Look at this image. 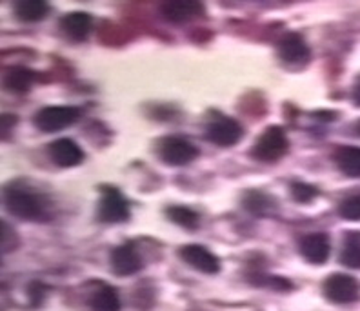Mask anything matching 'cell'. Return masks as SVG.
<instances>
[{"label": "cell", "instance_id": "22", "mask_svg": "<svg viewBox=\"0 0 360 311\" xmlns=\"http://www.w3.org/2000/svg\"><path fill=\"white\" fill-rule=\"evenodd\" d=\"M338 215L346 220H353V222L360 220V193L359 195H352V197H347L346 201L340 202Z\"/></svg>", "mask_w": 360, "mask_h": 311}, {"label": "cell", "instance_id": "7", "mask_svg": "<svg viewBox=\"0 0 360 311\" xmlns=\"http://www.w3.org/2000/svg\"><path fill=\"white\" fill-rule=\"evenodd\" d=\"M179 257L189 267H193V269H197L200 273H206V275H215V273L220 272V260L217 259V255H213L207 250L206 246H182L179 250Z\"/></svg>", "mask_w": 360, "mask_h": 311}, {"label": "cell", "instance_id": "25", "mask_svg": "<svg viewBox=\"0 0 360 311\" xmlns=\"http://www.w3.org/2000/svg\"><path fill=\"white\" fill-rule=\"evenodd\" d=\"M46 295V288L40 282H33V284L30 286V300L33 306H39L40 303H42V297Z\"/></svg>", "mask_w": 360, "mask_h": 311}, {"label": "cell", "instance_id": "27", "mask_svg": "<svg viewBox=\"0 0 360 311\" xmlns=\"http://www.w3.org/2000/svg\"><path fill=\"white\" fill-rule=\"evenodd\" d=\"M355 132H356V133H359V135H360V120H359V122H356V124H355Z\"/></svg>", "mask_w": 360, "mask_h": 311}, {"label": "cell", "instance_id": "6", "mask_svg": "<svg viewBox=\"0 0 360 311\" xmlns=\"http://www.w3.org/2000/svg\"><path fill=\"white\" fill-rule=\"evenodd\" d=\"M158 155H160V160L167 166H188L189 163H193L197 158L198 149L186 139L169 137V139H164L160 142Z\"/></svg>", "mask_w": 360, "mask_h": 311}, {"label": "cell", "instance_id": "19", "mask_svg": "<svg viewBox=\"0 0 360 311\" xmlns=\"http://www.w3.org/2000/svg\"><path fill=\"white\" fill-rule=\"evenodd\" d=\"M340 262L352 269H360V233H347L344 239L342 251H340Z\"/></svg>", "mask_w": 360, "mask_h": 311}, {"label": "cell", "instance_id": "15", "mask_svg": "<svg viewBox=\"0 0 360 311\" xmlns=\"http://www.w3.org/2000/svg\"><path fill=\"white\" fill-rule=\"evenodd\" d=\"M88 306L91 311H120V297L113 286L101 284L88 297Z\"/></svg>", "mask_w": 360, "mask_h": 311}, {"label": "cell", "instance_id": "8", "mask_svg": "<svg viewBox=\"0 0 360 311\" xmlns=\"http://www.w3.org/2000/svg\"><path fill=\"white\" fill-rule=\"evenodd\" d=\"M242 135H244V129H242L240 124L235 119H229V117H220L206 127V141L213 142L220 148L235 146L240 141Z\"/></svg>", "mask_w": 360, "mask_h": 311}, {"label": "cell", "instance_id": "2", "mask_svg": "<svg viewBox=\"0 0 360 311\" xmlns=\"http://www.w3.org/2000/svg\"><path fill=\"white\" fill-rule=\"evenodd\" d=\"M288 149H290V141L284 129L281 126H269L259 137L251 155L260 163H275L288 153Z\"/></svg>", "mask_w": 360, "mask_h": 311}, {"label": "cell", "instance_id": "5", "mask_svg": "<svg viewBox=\"0 0 360 311\" xmlns=\"http://www.w3.org/2000/svg\"><path fill=\"white\" fill-rule=\"evenodd\" d=\"M98 219L105 224L126 222L129 219L128 201L113 186H102L98 201Z\"/></svg>", "mask_w": 360, "mask_h": 311}, {"label": "cell", "instance_id": "18", "mask_svg": "<svg viewBox=\"0 0 360 311\" xmlns=\"http://www.w3.org/2000/svg\"><path fill=\"white\" fill-rule=\"evenodd\" d=\"M48 11L49 6L42 0H20L13 6L15 17L24 23H39L48 15Z\"/></svg>", "mask_w": 360, "mask_h": 311}, {"label": "cell", "instance_id": "16", "mask_svg": "<svg viewBox=\"0 0 360 311\" xmlns=\"http://www.w3.org/2000/svg\"><path fill=\"white\" fill-rule=\"evenodd\" d=\"M335 164L346 177L360 179V148L356 146H340L335 151Z\"/></svg>", "mask_w": 360, "mask_h": 311}, {"label": "cell", "instance_id": "23", "mask_svg": "<svg viewBox=\"0 0 360 311\" xmlns=\"http://www.w3.org/2000/svg\"><path fill=\"white\" fill-rule=\"evenodd\" d=\"M319 195V189L311 184H306V182H293L291 184V197L295 198L297 202H311L313 198Z\"/></svg>", "mask_w": 360, "mask_h": 311}, {"label": "cell", "instance_id": "11", "mask_svg": "<svg viewBox=\"0 0 360 311\" xmlns=\"http://www.w3.org/2000/svg\"><path fill=\"white\" fill-rule=\"evenodd\" d=\"M48 153L58 167H75L84 160V151L71 139H58L48 146Z\"/></svg>", "mask_w": 360, "mask_h": 311}, {"label": "cell", "instance_id": "26", "mask_svg": "<svg viewBox=\"0 0 360 311\" xmlns=\"http://www.w3.org/2000/svg\"><path fill=\"white\" fill-rule=\"evenodd\" d=\"M353 102L360 108V77L355 80V86H353Z\"/></svg>", "mask_w": 360, "mask_h": 311}, {"label": "cell", "instance_id": "14", "mask_svg": "<svg viewBox=\"0 0 360 311\" xmlns=\"http://www.w3.org/2000/svg\"><path fill=\"white\" fill-rule=\"evenodd\" d=\"M91 26L93 18L86 11H71L60 18V30L73 40L88 39Z\"/></svg>", "mask_w": 360, "mask_h": 311}, {"label": "cell", "instance_id": "1", "mask_svg": "<svg viewBox=\"0 0 360 311\" xmlns=\"http://www.w3.org/2000/svg\"><path fill=\"white\" fill-rule=\"evenodd\" d=\"M4 208L9 215L22 220H40L46 215L44 197L20 182H13L4 189Z\"/></svg>", "mask_w": 360, "mask_h": 311}, {"label": "cell", "instance_id": "9", "mask_svg": "<svg viewBox=\"0 0 360 311\" xmlns=\"http://www.w3.org/2000/svg\"><path fill=\"white\" fill-rule=\"evenodd\" d=\"M110 260L111 269L120 277L135 275V273H139L142 269V259L133 242H126V244L117 246V248L111 251Z\"/></svg>", "mask_w": 360, "mask_h": 311}, {"label": "cell", "instance_id": "12", "mask_svg": "<svg viewBox=\"0 0 360 311\" xmlns=\"http://www.w3.org/2000/svg\"><path fill=\"white\" fill-rule=\"evenodd\" d=\"M278 57L285 64H306L311 57L309 46L304 42V39L297 33H290L284 39H281L277 46Z\"/></svg>", "mask_w": 360, "mask_h": 311}, {"label": "cell", "instance_id": "17", "mask_svg": "<svg viewBox=\"0 0 360 311\" xmlns=\"http://www.w3.org/2000/svg\"><path fill=\"white\" fill-rule=\"evenodd\" d=\"M35 71L24 66H11L6 70L4 86L11 93H27L35 82Z\"/></svg>", "mask_w": 360, "mask_h": 311}, {"label": "cell", "instance_id": "10", "mask_svg": "<svg viewBox=\"0 0 360 311\" xmlns=\"http://www.w3.org/2000/svg\"><path fill=\"white\" fill-rule=\"evenodd\" d=\"M299 250L300 255H302L308 262L321 266V264H324L326 260H328V257H330V237H328L326 233H309V235H304V237L300 239Z\"/></svg>", "mask_w": 360, "mask_h": 311}, {"label": "cell", "instance_id": "21", "mask_svg": "<svg viewBox=\"0 0 360 311\" xmlns=\"http://www.w3.org/2000/svg\"><path fill=\"white\" fill-rule=\"evenodd\" d=\"M242 204L248 211L255 213V215H264L268 213L271 208V198L268 195H264L262 191H248L242 198Z\"/></svg>", "mask_w": 360, "mask_h": 311}, {"label": "cell", "instance_id": "24", "mask_svg": "<svg viewBox=\"0 0 360 311\" xmlns=\"http://www.w3.org/2000/svg\"><path fill=\"white\" fill-rule=\"evenodd\" d=\"M253 279H255L253 282H255L257 286H266V288L277 289V291H285V289L293 288V286H291V282H288L285 279H282V277H259V275H255Z\"/></svg>", "mask_w": 360, "mask_h": 311}, {"label": "cell", "instance_id": "13", "mask_svg": "<svg viewBox=\"0 0 360 311\" xmlns=\"http://www.w3.org/2000/svg\"><path fill=\"white\" fill-rule=\"evenodd\" d=\"M160 13L169 23H188L204 13V6L193 0H172L160 6Z\"/></svg>", "mask_w": 360, "mask_h": 311}, {"label": "cell", "instance_id": "3", "mask_svg": "<svg viewBox=\"0 0 360 311\" xmlns=\"http://www.w3.org/2000/svg\"><path fill=\"white\" fill-rule=\"evenodd\" d=\"M80 119V110L75 106H48L35 115V126L40 132L55 133L73 126Z\"/></svg>", "mask_w": 360, "mask_h": 311}, {"label": "cell", "instance_id": "4", "mask_svg": "<svg viewBox=\"0 0 360 311\" xmlns=\"http://www.w3.org/2000/svg\"><path fill=\"white\" fill-rule=\"evenodd\" d=\"M322 293L335 304H352L360 297V282L346 273H333L322 282Z\"/></svg>", "mask_w": 360, "mask_h": 311}, {"label": "cell", "instance_id": "20", "mask_svg": "<svg viewBox=\"0 0 360 311\" xmlns=\"http://www.w3.org/2000/svg\"><path fill=\"white\" fill-rule=\"evenodd\" d=\"M166 215L173 224H176V226H180V228L184 229H197L198 220H200L193 210H189V208L186 206L167 208Z\"/></svg>", "mask_w": 360, "mask_h": 311}]
</instances>
